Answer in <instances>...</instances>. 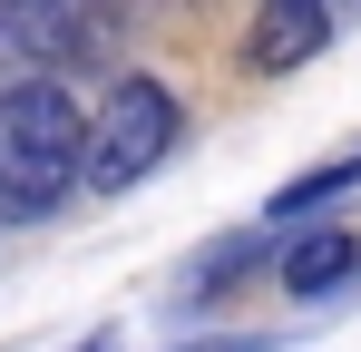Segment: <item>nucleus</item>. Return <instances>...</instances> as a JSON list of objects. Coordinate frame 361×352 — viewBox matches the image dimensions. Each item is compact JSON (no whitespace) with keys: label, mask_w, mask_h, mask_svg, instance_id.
Masks as SVG:
<instances>
[{"label":"nucleus","mask_w":361,"mask_h":352,"mask_svg":"<svg viewBox=\"0 0 361 352\" xmlns=\"http://www.w3.org/2000/svg\"><path fill=\"white\" fill-rule=\"evenodd\" d=\"M166 147H176V88L147 78V69H127V78H108V98L88 117V167H78V186H88V196H127L137 176L166 167Z\"/></svg>","instance_id":"obj_2"},{"label":"nucleus","mask_w":361,"mask_h":352,"mask_svg":"<svg viewBox=\"0 0 361 352\" xmlns=\"http://www.w3.org/2000/svg\"><path fill=\"white\" fill-rule=\"evenodd\" d=\"M264 10H274V20H302V30H312V40H332V30H342V20H352L361 0H264Z\"/></svg>","instance_id":"obj_6"},{"label":"nucleus","mask_w":361,"mask_h":352,"mask_svg":"<svg viewBox=\"0 0 361 352\" xmlns=\"http://www.w3.org/2000/svg\"><path fill=\"white\" fill-rule=\"evenodd\" d=\"M352 264H361V235H302L293 254H283V284L293 293H332V284H352Z\"/></svg>","instance_id":"obj_4"},{"label":"nucleus","mask_w":361,"mask_h":352,"mask_svg":"<svg viewBox=\"0 0 361 352\" xmlns=\"http://www.w3.org/2000/svg\"><path fill=\"white\" fill-rule=\"evenodd\" d=\"M342 186H361V147H342V157H332V167H302L293 186H283V196H274V206H264V216H274V225H283V216H322V206H332V196H342Z\"/></svg>","instance_id":"obj_5"},{"label":"nucleus","mask_w":361,"mask_h":352,"mask_svg":"<svg viewBox=\"0 0 361 352\" xmlns=\"http://www.w3.org/2000/svg\"><path fill=\"white\" fill-rule=\"evenodd\" d=\"M88 167V108L59 78H10L0 88V225H49Z\"/></svg>","instance_id":"obj_1"},{"label":"nucleus","mask_w":361,"mask_h":352,"mask_svg":"<svg viewBox=\"0 0 361 352\" xmlns=\"http://www.w3.org/2000/svg\"><path fill=\"white\" fill-rule=\"evenodd\" d=\"M127 0H0V49L39 59V69H68V59H98L108 30H118Z\"/></svg>","instance_id":"obj_3"},{"label":"nucleus","mask_w":361,"mask_h":352,"mask_svg":"<svg viewBox=\"0 0 361 352\" xmlns=\"http://www.w3.org/2000/svg\"><path fill=\"white\" fill-rule=\"evenodd\" d=\"M195 352H274L264 333H215V343H195Z\"/></svg>","instance_id":"obj_7"},{"label":"nucleus","mask_w":361,"mask_h":352,"mask_svg":"<svg viewBox=\"0 0 361 352\" xmlns=\"http://www.w3.org/2000/svg\"><path fill=\"white\" fill-rule=\"evenodd\" d=\"M78 352H118V333H88V343H78Z\"/></svg>","instance_id":"obj_8"}]
</instances>
